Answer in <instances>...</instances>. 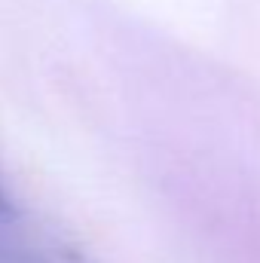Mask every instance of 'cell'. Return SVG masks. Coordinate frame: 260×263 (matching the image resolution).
Listing matches in <instances>:
<instances>
[{"instance_id": "obj_2", "label": "cell", "mask_w": 260, "mask_h": 263, "mask_svg": "<svg viewBox=\"0 0 260 263\" xmlns=\"http://www.w3.org/2000/svg\"><path fill=\"white\" fill-rule=\"evenodd\" d=\"M9 211V202H6V196H3V187H0V217Z\"/></svg>"}, {"instance_id": "obj_1", "label": "cell", "mask_w": 260, "mask_h": 263, "mask_svg": "<svg viewBox=\"0 0 260 263\" xmlns=\"http://www.w3.org/2000/svg\"><path fill=\"white\" fill-rule=\"evenodd\" d=\"M3 257H6V263H43L37 257H31V254H18V251H6Z\"/></svg>"}]
</instances>
